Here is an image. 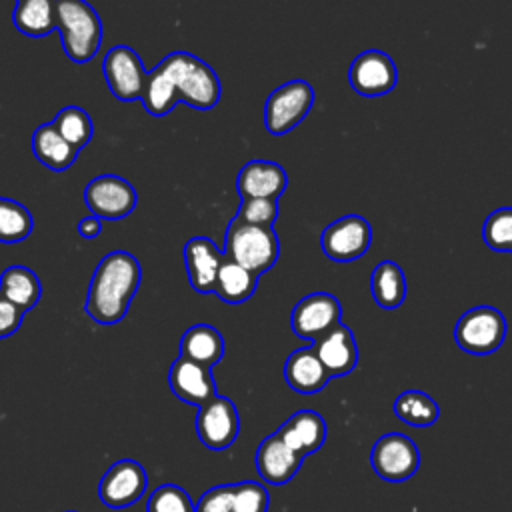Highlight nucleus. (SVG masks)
Here are the masks:
<instances>
[{"label":"nucleus","instance_id":"obj_36","mask_svg":"<svg viewBox=\"0 0 512 512\" xmlns=\"http://www.w3.org/2000/svg\"><path fill=\"white\" fill-rule=\"evenodd\" d=\"M234 484H222L206 490L194 504V512H232Z\"/></svg>","mask_w":512,"mask_h":512},{"label":"nucleus","instance_id":"obj_19","mask_svg":"<svg viewBox=\"0 0 512 512\" xmlns=\"http://www.w3.org/2000/svg\"><path fill=\"white\" fill-rule=\"evenodd\" d=\"M274 434L300 458H304L322 448L326 440V422L314 410H300L292 414Z\"/></svg>","mask_w":512,"mask_h":512},{"label":"nucleus","instance_id":"obj_16","mask_svg":"<svg viewBox=\"0 0 512 512\" xmlns=\"http://www.w3.org/2000/svg\"><path fill=\"white\" fill-rule=\"evenodd\" d=\"M170 390L186 404L204 406L216 396V382L210 368L186 358H176L168 372Z\"/></svg>","mask_w":512,"mask_h":512},{"label":"nucleus","instance_id":"obj_35","mask_svg":"<svg viewBox=\"0 0 512 512\" xmlns=\"http://www.w3.org/2000/svg\"><path fill=\"white\" fill-rule=\"evenodd\" d=\"M278 200L274 198H242L236 218L254 226H272L278 218Z\"/></svg>","mask_w":512,"mask_h":512},{"label":"nucleus","instance_id":"obj_8","mask_svg":"<svg viewBox=\"0 0 512 512\" xmlns=\"http://www.w3.org/2000/svg\"><path fill=\"white\" fill-rule=\"evenodd\" d=\"M84 200L92 216L100 220H120L136 208L138 194L126 178L102 174L86 184Z\"/></svg>","mask_w":512,"mask_h":512},{"label":"nucleus","instance_id":"obj_15","mask_svg":"<svg viewBox=\"0 0 512 512\" xmlns=\"http://www.w3.org/2000/svg\"><path fill=\"white\" fill-rule=\"evenodd\" d=\"M224 252L206 236H194L184 244V264L190 286L200 294L214 292Z\"/></svg>","mask_w":512,"mask_h":512},{"label":"nucleus","instance_id":"obj_32","mask_svg":"<svg viewBox=\"0 0 512 512\" xmlns=\"http://www.w3.org/2000/svg\"><path fill=\"white\" fill-rule=\"evenodd\" d=\"M482 238L494 252H512V206L488 214L482 224Z\"/></svg>","mask_w":512,"mask_h":512},{"label":"nucleus","instance_id":"obj_28","mask_svg":"<svg viewBox=\"0 0 512 512\" xmlns=\"http://www.w3.org/2000/svg\"><path fill=\"white\" fill-rule=\"evenodd\" d=\"M140 100H142L146 112L152 116H166L180 102L174 84L170 82V78L164 74V70L158 64L146 74V82H144Z\"/></svg>","mask_w":512,"mask_h":512},{"label":"nucleus","instance_id":"obj_27","mask_svg":"<svg viewBox=\"0 0 512 512\" xmlns=\"http://www.w3.org/2000/svg\"><path fill=\"white\" fill-rule=\"evenodd\" d=\"M256 284H258L256 274H252L244 266L224 258V262L218 270V276H216L214 294L228 304H240V302H246L254 294Z\"/></svg>","mask_w":512,"mask_h":512},{"label":"nucleus","instance_id":"obj_9","mask_svg":"<svg viewBox=\"0 0 512 512\" xmlns=\"http://www.w3.org/2000/svg\"><path fill=\"white\" fill-rule=\"evenodd\" d=\"M370 464L382 480L404 482L416 474L420 452L408 436L392 432L376 440L370 452Z\"/></svg>","mask_w":512,"mask_h":512},{"label":"nucleus","instance_id":"obj_39","mask_svg":"<svg viewBox=\"0 0 512 512\" xmlns=\"http://www.w3.org/2000/svg\"><path fill=\"white\" fill-rule=\"evenodd\" d=\"M18 2H22V0H16V4H18Z\"/></svg>","mask_w":512,"mask_h":512},{"label":"nucleus","instance_id":"obj_17","mask_svg":"<svg viewBox=\"0 0 512 512\" xmlns=\"http://www.w3.org/2000/svg\"><path fill=\"white\" fill-rule=\"evenodd\" d=\"M314 350L330 378L350 374L358 364V346L352 330L338 322L332 330L314 342Z\"/></svg>","mask_w":512,"mask_h":512},{"label":"nucleus","instance_id":"obj_37","mask_svg":"<svg viewBox=\"0 0 512 512\" xmlns=\"http://www.w3.org/2000/svg\"><path fill=\"white\" fill-rule=\"evenodd\" d=\"M22 318L24 310H20L16 304H12L0 294V338L12 336L20 328Z\"/></svg>","mask_w":512,"mask_h":512},{"label":"nucleus","instance_id":"obj_18","mask_svg":"<svg viewBox=\"0 0 512 512\" xmlns=\"http://www.w3.org/2000/svg\"><path fill=\"white\" fill-rule=\"evenodd\" d=\"M288 186L286 170L272 160H250L240 168L236 188L242 198L278 200Z\"/></svg>","mask_w":512,"mask_h":512},{"label":"nucleus","instance_id":"obj_31","mask_svg":"<svg viewBox=\"0 0 512 512\" xmlns=\"http://www.w3.org/2000/svg\"><path fill=\"white\" fill-rule=\"evenodd\" d=\"M34 218L30 210L12 198H0V242L14 244L30 236Z\"/></svg>","mask_w":512,"mask_h":512},{"label":"nucleus","instance_id":"obj_26","mask_svg":"<svg viewBox=\"0 0 512 512\" xmlns=\"http://www.w3.org/2000/svg\"><path fill=\"white\" fill-rule=\"evenodd\" d=\"M56 0H22L12 12V24L26 36L42 38L56 30Z\"/></svg>","mask_w":512,"mask_h":512},{"label":"nucleus","instance_id":"obj_3","mask_svg":"<svg viewBox=\"0 0 512 512\" xmlns=\"http://www.w3.org/2000/svg\"><path fill=\"white\" fill-rule=\"evenodd\" d=\"M62 48L72 62H90L102 44V20L86 0H56Z\"/></svg>","mask_w":512,"mask_h":512},{"label":"nucleus","instance_id":"obj_40","mask_svg":"<svg viewBox=\"0 0 512 512\" xmlns=\"http://www.w3.org/2000/svg\"><path fill=\"white\" fill-rule=\"evenodd\" d=\"M68 512H76V510H68Z\"/></svg>","mask_w":512,"mask_h":512},{"label":"nucleus","instance_id":"obj_25","mask_svg":"<svg viewBox=\"0 0 512 512\" xmlns=\"http://www.w3.org/2000/svg\"><path fill=\"white\" fill-rule=\"evenodd\" d=\"M370 292L380 308H398L406 298V276L402 268L394 260H382L376 264L370 276Z\"/></svg>","mask_w":512,"mask_h":512},{"label":"nucleus","instance_id":"obj_7","mask_svg":"<svg viewBox=\"0 0 512 512\" xmlns=\"http://www.w3.org/2000/svg\"><path fill=\"white\" fill-rule=\"evenodd\" d=\"M372 244V226L364 216L348 214L322 230V252L334 262H352L368 252Z\"/></svg>","mask_w":512,"mask_h":512},{"label":"nucleus","instance_id":"obj_33","mask_svg":"<svg viewBox=\"0 0 512 512\" xmlns=\"http://www.w3.org/2000/svg\"><path fill=\"white\" fill-rule=\"evenodd\" d=\"M146 512H194V504L184 488L164 484L148 496Z\"/></svg>","mask_w":512,"mask_h":512},{"label":"nucleus","instance_id":"obj_4","mask_svg":"<svg viewBox=\"0 0 512 512\" xmlns=\"http://www.w3.org/2000/svg\"><path fill=\"white\" fill-rule=\"evenodd\" d=\"M222 252L228 260L260 276L276 264L280 242L272 226L246 224L234 216L226 228Z\"/></svg>","mask_w":512,"mask_h":512},{"label":"nucleus","instance_id":"obj_22","mask_svg":"<svg viewBox=\"0 0 512 512\" xmlns=\"http://www.w3.org/2000/svg\"><path fill=\"white\" fill-rule=\"evenodd\" d=\"M180 356L212 368L224 356V338L210 324H194L180 338Z\"/></svg>","mask_w":512,"mask_h":512},{"label":"nucleus","instance_id":"obj_20","mask_svg":"<svg viewBox=\"0 0 512 512\" xmlns=\"http://www.w3.org/2000/svg\"><path fill=\"white\" fill-rule=\"evenodd\" d=\"M304 458L288 448L276 434L264 438L256 450V468L264 482L286 484L300 470Z\"/></svg>","mask_w":512,"mask_h":512},{"label":"nucleus","instance_id":"obj_12","mask_svg":"<svg viewBox=\"0 0 512 512\" xmlns=\"http://www.w3.org/2000/svg\"><path fill=\"white\" fill-rule=\"evenodd\" d=\"M240 432V416L234 402L226 396H214L196 414V434L210 450H226Z\"/></svg>","mask_w":512,"mask_h":512},{"label":"nucleus","instance_id":"obj_29","mask_svg":"<svg viewBox=\"0 0 512 512\" xmlns=\"http://www.w3.org/2000/svg\"><path fill=\"white\" fill-rule=\"evenodd\" d=\"M394 412L402 422L418 428L432 426L440 416V408L434 398L422 390L402 392L394 402Z\"/></svg>","mask_w":512,"mask_h":512},{"label":"nucleus","instance_id":"obj_13","mask_svg":"<svg viewBox=\"0 0 512 512\" xmlns=\"http://www.w3.org/2000/svg\"><path fill=\"white\" fill-rule=\"evenodd\" d=\"M148 488V474L136 460L114 462L98 484V496L108 508H126L136 504Z\"/></svg>","mask_w":512,"mask_h":512},{"label":"nucleus","instance_id":"obj_30","mask_svg":"<svg viewBox=\"0 0 512 512\" xmlns=\"http://www.w3.org/2000/svg\"><path fill=\"white\" fill-rule=\"evenodd\" d=\"M52 126L76 150L84 148L94 134V124H92L88 112L80 106L60 108L52 120Z\"/></svg>","mask_w":512,"mask_h":512},{"label":"nucleus","instance_id":"obj_11","mask_svg":"<svg viewBox=\"0 0 512 512\" xmlns=\"http://www.w3.org/2000/svg\"><path fill=\"white\" fill-rule=\"evenodd\" d=\"M342 316V308L336 296L328 292H312L296 302L290 314V328L302 340L316 342L328 330H332Z\"/></svg>","mask_w":512,"mask_h":512},{"label":"nucleus","instance_id":"obj_1","mask_svg":"<svg viewBox=\"0 0 512 512\" xmlns=\"http://www.w3.org/2000/svg\"><path fill=\"white\" fill-rule=\"evenodd\" d=\"M142 268L138 260L126 250L108 252L96 266L88 296H86V314L98 324H116L120 322L130 302L140 286Z\"/></svg>","mask_w":512,"mask_h":512},{"label":"nucleus","instance_id":"obj_5","mask_svg":"<svg viewBox=\"0 0 512 512\" xmlns=\"http://www.w3.org/2000/svg\"><path fill=\"white\" fill-rule=\"evenodd\" d=\"M506 338V318L494 306H476L466 310L454 328L456 344L476 356L496 352Z\"/></svg>","mask_w":512,"mask_h":512},{"label":"nucleus","instance_id":"obj_34","mask_svg":"<svg viewBox=\"0 0 512 512\" xmlns=\"http://www.w3.org/2000/svg\"><path fill=\"white\" fill-rule=\"evenodd\" d=\"M270 494L258 482H238L234 484L232 512H268Z\"/></svg>","mask_w":512,"mask_h":512},{"label":"nucleus","instance_id":"obj_23","mask_svg":"<svg viewBox=\"0 0 512 512\" xmlns=\"http://www.w3.org/2000/svg\"><path fill=\"white\" fill-rule=\"evenodd\" d=\"M32 152L34 156L50 170L54 172H64L68 170L76 156L78 150L72 148L52 124H42L34 130L32 134Z\"/></svg>","mask_w":512,"mask_h":512},{"label":"nucleus","instance_id":"obj_6","mask_svg":"<svg viewBox=\"0 0 512 512\" xmlns=\"http://www.w3.org/2000/svg\"><path fill=\"white\" fill-rule=\"evenodd\" d=\"M314 104V88L306 80H290L278 86L264 104V126L270 134L282 136L296 128Z\"/></svg>","mask_w":512,"mask_h":512},{"label":"nucleus","instance_id":"obj_14","mask_svg":"<svg viewBox=\"0 0 512 512\" xmlns=\"http://www.w3.org/2000/svg\"><path fill=\"white\" fill-rule=\"evenodd\" d=\"M348 80L354 92H358L360 96L374 98L394 90L398 82V70L386 52L366 50L352 60Z\"/></svg>","mask_w":512,"mask_h":512},{"label":"nucleus","instance_id":"obj_10","mask_svg":"<svg viewBox=\"0 0 512 512\" xmlns=\"http://www.w3.org/2000/svg\"><path fill=\"white\" fill-rule=\"evenodd\" d=\"M102 72L108 84V90L122 102L140 100L144 82H146V68L136 50L130 46L118 44L110 48L102 60Z\"/></svg>","mask_w":512,"mask_h":512},{"label":"nucleus","instance_id":"obj_38","mask_svg":"<svg viewBox=\"0 0 512 512\" xmlns=\"http://www.w3.org/2000/svg\"><path fill=\"white\" fill-rule=\"evenodd\" d=\"M102 230V220L98 216H86L78 222V234L84 238H96Z\"/></svg>","mask_w":512,"mask_h":512},{"label":"nucleus","instance_id":"obj_21","mask_svg":"<svg viewBox=\"0 0 512 512\" xmlns=\"http://www.w3.org/2000/svg\"><path fill=\"white\" fill-rule=\"evenodd\" d=\"M284 378L292 390L302 394H316L330 380L314 346L298 348L288 356L284 364Z\"/></svg>","mask_w":512,"mask_h":512},{"label":"nucleus","instance_id":"obj_2","mask_svg":"<svg viewBox=\"0 0 512 512\" xmlns=\"http://www.w3.org/2000/svg\"><path fill=\"white\" fill-rule=\"evenodd\" d=\"M176 88L180 100L196 110H210L218 104L222 86L210 64L190 52H172L158 64Z\"/></svg>","mask_w":512,"mask_h":512},{"label":"nucleus","instance_id":"obj_24","mask_svg":"<svg viewBox=\"0 0 512 512\" xmlns=\"http://www.w3.org/2000/svg\"><path fill=\"white\" fill-rule=\"evenodd\" d=\"M0 294L26 312L38 304L42 296V284L34 270L16 264L8 266L0 274Z\"/></svg>","mask_w":512,"mask_h":512}]
</instances>
